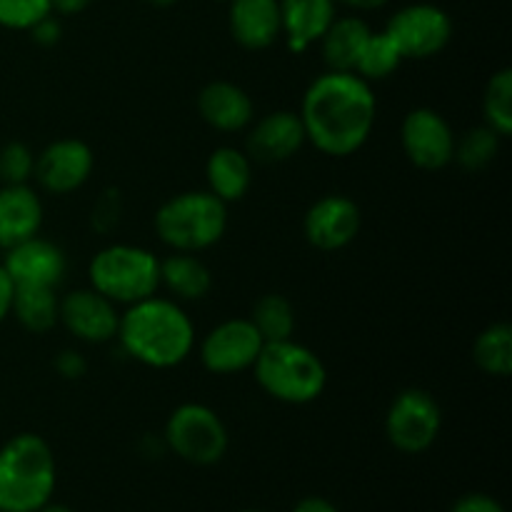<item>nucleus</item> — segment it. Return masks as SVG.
Masks as SVG:
<instances>
[{
    "mask_svg": "<svg viewBox=\"0 0 512 512\" xmlns=\"http://www.w3.org/2000/svg\"><path fill=\"white\" fill-rule=\"evenodd\" d=\"M298 115L315 150L330 158H348L373 135L378 98L360 75L325 70L308 85Z\"/></svg>",
    "mask_w": 512,
    "mask_h": 512,
    "instance_id": "f257e3e1",
    "label": "nucleus"
},
{
    "mask_svg": "<svg viewBox=\"0 0 512 512\" xmlns=\"http://www.w3.org/2000/svg\"><path fill=\"white\" fill-rule=\"evenodd\" d=\"M115 338L135 363L170 370L193 355L195 325L178 300L150 295L140 303L125 305Z\"/></svg>",
    "mask_w": 512,
    "mask_h": 512,
    "instance_id": "f03ea898",
    "label": "nucleus"
},
{
    "mask_svg": "<svg viewBox=\"0 0 512 512\" xmlns=\"http://www.w3.org/2000/svg\"><path fill=\"white\" fill-rule=\"evenodd\" d=\"M58 468L48 440L20 433L0 448V512H38L53 500Z\"/></svg>",
    "mask_w": 512,
    "mask_h": 512,
    "instance_id": "7ed1b4c3",
    "label": "nucleus"
},
{
    "mask_svg": "<svg viewBox=\"0 0 512 512\" xmlns=\"http://www.w3.org/2000/svg\"><path fill=\"white\" fill-rule=\"evenodd\" d=\"M253 373L260 388L285 405L315 403L328 385V370L320 355L293 338L265 343Z\"/></svg>",
    "mask_w": 512,
    "mask_h": 512,
    "instance_id": "20e7f679",
    "label": "nucleus"
},
{
    "mask_svg": "<svg viewBox=\"0 0 512 512\" xmlns=\"http://www.w3.org/2000/svg\"><path fill=\"white\" fill-rule=\"evenodd\" d=\"M153 223L158 238L173 253H203L223 240L228 205L210 190H185L160 205Z\"/></svg>",
    "mask_w": 512,
    "mask_h": 512,
    "instance_id": "39448f33",
    "label": "nucleus"
},
{
    "mask_svg": "<svg viewBox=\"0 0 512 512\" xmlns=\"http://www.w3.org/2000/svg\"><path fill=\"white\" fill-rule=\"evenodd\" d=\"M90 288L115 305H133L158 295L160 260L148 248L115 243L98 250L88 268Z\"/></svg>",
    "mask_w": 512,
    "mask_h": 512,
    "instance_id": "423d86ee",
    "label": "nucleus"
},
{
    "mask_svg": "<svg viewBox=\"0 0 512 512\" xmlns=\"http://www.w3.org/2000/svg\"><path fill=\"white\" fill-rule=\"evenodd\" d=\"M163 440L180 460L200 468L220 463L230 445L223 418L203 403L178 405L165 423Z\"/></svg>",
    "mask_w": 512,
    "mask_h": 512,
    "instance_id": "0eeeda50",
    "label": "nucleus"
},
{
    "mask_svg": "<svg viewBox=\"0 0 512 512\" xmlns=\"http://www.w3.org/2000/svg\"><path fill=\"white\" fill-rule=\"evenodd\" d=\"M443 428L440 405L428 390L408 388L395 395L385 413V438L405 455H420L433 448Z\"/></svg>",
    "mask_w": 512,
    "mask_h": 512,
    "instance_id": "6e6552de",
    "label": "nucleus"
},
{
    "mask_svg": "<svg viewBox=\"0 0 512 512\" xmlns=\"http://www.w3.org/2000/svg\"><path fill=\"white\" fill-rule=\"evenodd\" d=\"M405 60H428L448 48L453 40V20L433 3H413L395 10L385 25Z\"/></svg>",
    "mask_w": 512,
    "mask_h": 512,
    "instance_id": "1a4fd4ad",
    "label": "nucleus"
},
{
    "mask_svg": "<svg viewBox=\"0 0 512 512\" xmlns=\"http://www.w3.org/2000/svg\"><path fill=\"white\" fill-rule=\"evenodd\" d=\"M265 340L250 318H230L208 330L200 340V363L213 375H238L253 370Z\"/></svg>",
    "mask_w": 512,
    "mask_h": 512,
    "instance_id": "9d476101",
    "label": "nucleus"
},
{
    "mask_svg": "<svg viewBox=\"0 0 512 512\" xmlns=\"http://www.w3.org/2000/svg\"><path fill=\"white\" fill-rule=\"evenodd\" d=\"M455 133L448 120L433 108L410 110L400 125V145L415 168L443 170L453 163Z\"/></svg>",
    "mask_w": 512,
    "mask_h": 512,
    "instance_id": "9b49d317",
    "label": "nucleus"
},
{
    "mask_svg": "<svg viewBox=\"0 0 512 512\" xmlns=\"http://www.w3.org/2000/svg\"><path fill=\"white\" fill-rule=\"evenodd\" d=\"M95 155L88 143L78 138H60L35 155L33 178L50 195L75 193L88 183Z\"/></svg>",
    "mask_w": 512,
    "mask_h": 512,
    "instance_id": "f8f14e48",
    "label": "nucleus"
},
{
    "mask_svg": "<svg viewBox=\"0 0 512 512\" xmlns=\"http://www.w3.org/2000/svg\"><path fill=\"white\" fill-rule=\"evenodd\" d=\"M58 323L73 338L90 345H100L118 335L120 313L118 305L100 295L98 290L78 288L60 298Z\"/></svg>",
    "mask_w": 512,
    "mask_h": 512,
    "instance_id": "ddd939ff",
    "label": "nucleus"
},
{
    "mask_svg": "<svg viewBox=\"0 0 512 512\" xmlns=\"http://www.w3.org/2000/svg\"><path fill=\"white\" fill-rule=\"evenodd\" d=\"M360 215L358 203L348 195H323L315 200L308 208L303 218V235L313 248L333 253V250H343L358 238Z\"/></svg>",
    "mask_w": 512,
    "mask_h": 512,
    "instance_id": "4468645a",
    "label": "nucleus"
},
{
    "mask_svg": "<svg viewBox=\"0 0 512 512\" xmlns=\"http://www.w3.org/2000/svg\"><path fill=\"white\" fill-rule=\"evenodd\" d=\"M3 268L15 288H20V285L58 288L65 278V270H68V258L53 240L33 235V238L5 250Z\"/></svg>",
    "mask_w": 512,
    "mask_h": 512,
    "instance_id": "2eb2a0df",
    "label": "nucleus"
},
{
    "mask_svg": "<svg viewBox=\"0 0 512 512\" xmlns=\"http://www.w3.org/2000/svg\"><path fill=\"white\" fill-rule=\"evenodd\" d=\"M250 125L253 128L245 140V153L258 163H285L308 143L303 120L293 110H275Z\"/></svg>",
    "mask_w": 512,
    "mask_h": 512,
    "instance_id": "dca6fc26",
    "label": "nucleus"
},
{
    "mask_svg": "<svg viewBox=\"0 0 512 512\" xmlns=\"http://www.w3.org/2000/svg\"><path fill=\"white\" fill-rule=\"evenodd\" d=\"M228 25L235 43L245 50H265L283 35L280 0H230Z\"/></svg>",
    "mask_w": 512,
    "mask_h": 512,
    "instance_id": "f3484780",
    "label": "nucleus"
},
{
    "mask_svg": "<svg viewBox=\"0 0 512 512\" xmlns=\"http://www.w3.org/2000/svg\"><path fill=\"white\" fill-rule=\"evenodd\" d=\"M198 113L220 133H240L253 123L255 105L240 85L213 80L198 93Z\"/></svg>",
    "mask_w": 512,
    "mask_h": 512,
    "instance_id": "a211bd4d",
    "label": "nucleus"
},
{
    "mask_svg": "<svg viewBox=\"0 0 512 512\" xmlns=\"http://www.w3.org/2000/svg\"><path fill=\"white\" fill-rule=\"evenodd\" d=\"M43 203L25 185H0V250H8L40 233Z\"/></svg>",
    "mask_w": 512,
    "mask_h": 512,
    "instance_id": "6ab92c4d",
    "label": "nucleus"
},
{
    "mask_svg": "<svg viewBox=\"0 0 512 512\" xmlns=\"http://www.w3.org/2000/svg\"><path fill=\"white\" fill-rule=\"evenodd\" d=\"M335 18V0H280V23L293 53H305L318 43Z\"/></svg>",
    "mask_w": 512,
    "mask_h": 512,
    "instance_id": "aec40b11",
    "label": "nucleus"
},
{
    "mask_svg": "<svg viewBox=\"0 0 512 512\" xmlns=\"http://www.w3.org/2000/svg\"><path fill=\"white\" fill-rule=\"evenodd\" d=\"M205 180H208L210 193L223 200L225 205L238 203L253 185V160L243 150L223 145L210 153L208 163H205Z\"/></svg>",
    "mask_w": 512,
    "mask_h": 512,
    "instance_id": "412c9836",
    "label": "nucleus"
},
{
    "mask_svg": "<svg viewBox=\"0 0 512 512\" xmlns=\"http://www.w3.org/2000/svg\"><path fill=\"white\" fill-rule=\"evenodd\" d=\"M370 25L358 15H343L330 23L323 38L318 40L323 50V60L328 70H343V73H355L360 53L370 38Z\"/></svg>",
    "mask_w": 512,
    "mask_h": 512,
    "instance_id": "4be33fe9",
    "label": "nucleus"
},
{
    "mask_svg": "<svg viewBox=\"0 0 512 512\" xmlns=\"http://www.w3.org/2000/svg\"><path fill=\"white\" fill-rule=\"evenodd\" d=\"M160 288L168 290L178 303H195L210 293L213 273L198 253H173L160 260Z\"/></svg>",
    "mask_w": 512,
    "mask_h": 512,
    "instance_id": "5701e85b",
    "label": "nucleus"
},
{
    "mask_svg": "<svg viewBox=\"0 0 512 512\" xmlns=\"http://www.w3.org/2000/svg\"><path fill=\"white\" fill-rule=\"evenodd\" d=\"M60 298L58 288H43V285H20L13 295V310L20 325L28 333L43 335L58 325Z\"/></svg>",
    "mask_w": 512,
    "mask_h": 512,
    "instance_id": "b1692460",
    "label": "nucleus"
},
{
    "mask_svg": "<svg viewBox=\"0 0 512 512\" xmlns=\"http://www.w3.org/2000/svg\"><path fill=\"white\" fill-rule=\"evenodd\" d=\"M473 360L485 375L508 378L512 373V328L508 323H493L475 338Z\"/></svg>",
    "mask_w": 512,
    "mask_h": 512,
    "instance_id": "393cba45",
    "label": "nucleus"
},
{
    "mask_svg": "<svg viewBox=\"0 0 512 512\" xmlns=\"http://www.w3.org/2000/svg\"><path fill=\"white\" fill-rule=\"evenodd\" d=\"M250 323L258 328L260 338H263L265 343L290 340L295 333V308L285 295L268 293L253 305Z\"/></svg>",
    "mask_w": 512,
    "mask_h": 512,
    "instance_id": "a878e982",
    "label": "nucleus"
},
{
    "mask_svg": "<svg viewBox=\"0 0 512 512\" xmlns=\"http://www.w3.org/2000/svg\"><path fill=\"white\" fill-rule=\"evenodd\" d=\"M403 60V53H400L398 45L393 43V38L385 30L370 33L368 43H365L363 53L358 58V65H355V75H360V78L373 85L378 80L390 78L400 68Z\"/></svg>",
    "mask_w": 512,
    "mask_h": 512,
    "instance_id": "bb28decb",
    "label": "nucleus"
},
{
    "mask_svg": "<svg viewBox=\"0 0 512 512\" xmlns=\"http://www.w3.org/2000/svg\"><path fill=\"white\" fill-rule=\"evenodd\" d=\"M483 118L490 130L508 138L512 133V70L503 68L493 73L483 93Z\"/></svg>",
    "mask_w": 512,
    "mask_h": 512,
    "instance_id": "cd10ccee",
    "label": "nucleus"
},
{
    "mask_svg": "<svg viewBox=\"0 0 512 512\" xmlns=\"http://www.w3.org/2000/svg\"><path fill=\"white\" fill-rule=\"evenodd\" d=\"M500 135L495 130H490L488 125H480V128L468 130L460 140H455V153L453 160H458V165L468 173H478L485 170L500 153Z\"/></svg>",
    "mask_w": 512,
    "mask_h": 512,
    "instance_id": "c85d7f7f",
    "label": "nucleus"
},
{
    "mask_svg": "<svg viewBox=\"0 0 512 512\" xmlns=\"http://www.w3.org/2000/svg\"><path fill=\"white\" fill-rule=\"evenodd\" d=\"M50 13V0H0V28L30 30Z\"/></svg>",
    "mask_w": 512,
    "mask_h": 512,
    "instance_id": "c756f323",
    "label": "nucleus"
},
{
    "mask_svg": "<svg viewBox=\"0 0 512 512\" xmlns=\"http://www.w3.org/2000/svg\"><path fill=\"white\" fill-rule=\"evenodd\" d=\"M35 155L25 143H8L0 148V183L25 185L33 178Z\"/></svg>",
    "mask_w": 512,
    "mask_h": 512,
    "instance_id": "7c9ffc66",
    "label": "nucleus"
},
{
    "mask_svg": "<svg viewBox=\"0 0 512 512\" xmlns=\"http://www.w3.org/2000/svg\"><path fill=\"white\" fill-rule=\"evenodd\" d=\"M120 210H123V203H120L118 190H105L93 208V228L100 233L113 230L120 220Z\"/></svg>",
    "mask_w": 512,
    "mask_h": 512,
    "instance_id": "2f4dec72",
    "label": "nucleus"
},
{
    "mask_svg": "<svg viewBox=\"0 0 512 512\" xmlns=\"http://www.w3.org/2000/svg\"><path fill=\"white\" fill-rule=\"evenodd\" d=\"M450 512H505L503 503L488 493H468L453 503Z\"/></svg>",
    "mask_w": 512,
    "mask_h": 512,
    "instance_id": "473e14b6",
    "label": "nucleus"
},
{
    "mask_svg": "<svg viewBox=\"0 0 512 512\" xmlns=\"http://www.w3.org/2000/svg\"><path fill=\"white\" fill-rule=\"evenodd\" d=\"M55 370H58L60 378L65 380H78L83 378L85 370H88V363H85L83 355L78 350H63V353L55 358Z\"/></svg>",
    "mask_w": 512,
    "mask_h": 512,
    "instance_id": "72a5a7b5",
    "label": "nucleus"
},
{
    "mask_svg": "<svg viewBox=\"0 0 512 512\" xmlns=\"http://www.w3.org/2000/svg\"><path fill=\"white\" fill-rule=\"evenodd\" d=\"M28 33L33 35L35 43L50 48V45H55L60 40V35H63V28H60V20L53 18V13H50V15H45L43 20H38V23H35L33 28L28 30Z\"/></svg>",
    "mask_w": 512,
    "mask_h": 512,
    "instance_id": "f704fd0d",
    "label": "nucleus"
},
{
    "mask_svg": "<svg viewBox=\"0 0 512 512\" xmlns=\"http://www.w3.org/2000/svg\"><path fill=\"white\" fill-rule=\"evenodd\" d=\"M13 295H15L13 280H10V275L5 273L3 263H0V325L10 318V310H13Z\"/></svg>",
    "mask_w": 512,
    "mask_h": 512,
    "instance_id": "c9c22d12",
    "label": "nucleus"
},
{
    "mask_svg": "<svg viewBox=\"0 0 512 512\" xmlns=\"http://www.w3.org/2000/svg\"><path fill=\"white\" fill-rule=\"evenodd\" d=\"M293 512H340L330 500L320 498V495H310V498H303L298 505H295Z\"/></svg>",
    "mask_w": 512,
    "mask_h": 512,
    "instance_id": "e433bc0d",
    "label": "nucleus"
},
{
    "mask_svg": "<svg viewBox=\"0 0 512 512\" xmlns=\"http://www.w3.org/2000/svg\"><path fill=\"white\" fill-rule=\"evenodd\" d=\"M90 3H93V0H50L53 13L58 15H78L83 13V10H88Z\"/></svg>",
    "mask_w": 512,
    "mask_h": 512,
    "instance_id": "4c0bfd02",
    "label": "nucleus"
},
{
    "mask_svg": "<svg viewBox=\"0 0 512 512\" xmlns=\"http://www.w3.org/2000/svg\"><path fill=\"white\" fill-rule=\"evenodd\" d=\"M335 3H343L353 10H378L388 5L390 0H335Z\"/></svg>",
    "mask_w": 512,
    "mask_h": 512,
    "instance_id": "58836bf2",
    "label": "nucleus"
},
{
    "mask_svg": "<svg viewBox=\"0 0 512 512\" xmlns=\"http://www.w3.org/2000/svg\"><path fill=\"white\" fill-rule=\"evenodd\" d=\"M38 512H75V510L68 508V505H58V503H53V500H50V503L43 505V508H40Z\"/></svg>",
    "mask_w": 512,
    "mask_h": 512,
    "instance_id": "ea45409f",
    "label": "nucleus"
},
{
    "mask_svg": "<svg viewBox=\"0 0 512 512\" xmlns=\"http://www.w3.org/2000/svg\"><path fill=\"white\" fill-rule=\"evenodd\" d=\"M148 5H153V8H170V5H175L178 0H145Z\"/></svg>",
    "mask_w": 512,
    "mask_h": 512,
    "instance_id": "a19ab883",
    "label": "nucleus"
},
{
    "mask_svg": "<svg viewBox=\"0 0 512 512\" xmlns=\"http://www.w3.org/2000/svg\"><path fill=\"white\" fill-rule=\"evenodd\" d=\"M243 512H263V510H243Z\"/></svg>",
    "mask_w": 512,
    "mask_h": 512,
    "instance_id": "79ce46f5",
    "label": "nucleus"
},
{
    "mask_svg": "<svg viewBox=\"0 0 512 512\" xmlns=\"http://www.w3.org/2000/svg\"><path fill=\"white\" fill-rule=\"evenodd\" d=\"M218 3H230V0H218Z\"/></svg>",
    "mask_w": 512,
    "mask_h": 512,
    "instance_id": "37998d69",
    "label": "nucleus"
}]
</instances>
